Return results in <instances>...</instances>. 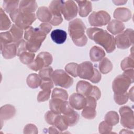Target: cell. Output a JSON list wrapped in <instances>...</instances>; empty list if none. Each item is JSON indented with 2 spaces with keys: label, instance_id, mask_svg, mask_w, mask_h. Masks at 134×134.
<instances>
[{
  "label": "cell",
  "instance_id": "obj_1",
  "mask_svg": "<svg viewBox=\"0 0 134 134\" xmlns=\"http://www.w3.org/2000/svg\"><path fill=\"white\" fill-rule=\"evenodd\" d=\"M86 34L90 39L102 46L107 53H111L115 50V37L106 30L97 27L89 28L86 30Z\"/></svg>",
  "mask_w": 134,
  "mask_h": 134
},
{
  "label": "cell",
  "instance_id": "obj_2",
  "mask_svg": "<svg viewBox=\"0 0 134 134\" xmlns=\"http://www.w3.org/2000/svg\"><path fill=\"white\" fill-rule=\"evenodd\" d=\"M85 29V24L79 18H76L69 23V34L76 46L83 47L87 43V38L84 34Z\"/></svg>",
  "mask_w": 134,
  "mask_h": 134
},
{
  "label": "cell",
  "instance_id": "obj_3",
  "mask_svg": "<svg viewBox=\"0 0 134 134\" xmlns=\"http://www.w3.org/2000/svg\"><path fill=\"white\" fill-rule=\"evenodd\" d=\"M47 35L39 28L29 27L25 30L24 38L26 40L27 49L31 52H36L40 48L42 42L46 38Z\"/></svg>",
  "mask_w": 134,
  "mask_h": 134
},
{
  "label": "cell",
  "instance_id": "obj_4",
  "mask_svg": "<svg viewBox=\"0 0 134 134\" xmlns=\"http://www.w3.org/2000/svg\"><path fill=\"white\" fill-rule=\"evenodd\" d=\"M10 17L18 27L22 29H27L36 20V16L35 13H25L17 8L9 13Z\"/></svg>",
  "mask_w": 134,
  "mask_h": 134
},
{
  "label": "cell",
  "instance_id": "obj_5",
  "mask_svg": "<svg viewBox=\"0 0 134 134\" xmlns=\"http://www.w3.org/2000/svg\"><path fill=\"white\" fill-rule=\"evenodd\" d=\"M51 79L55 85L66 88H69L73 83V79L66 72L61 69L54 71Z\"/></svg>",
  "mask_w": 134,
  "mask_h": 134
},
{
  "label": "cell",
  "instance_id": "obj_6",
  "mask_svg": "<svg viewBox=\"0 0 134 134\" xmlns=\"http://www.w3.org/2000/svg\"><path fill=\"white\" fill-rule=\"evenodd\" d=\"M133 30L132 29H127L115 37V43L119 49L128 48L133 43Z\"/></svg>",
  "mask_w": 134,
  "mask_h": 134
},
{
  "label": "cell",
  "instance_id": "obj_7",
  "mask_svg": "<svg viewBox=\"0 0 134 134\" xmlns=\"http://www.w3.org/2000/svg\"><path fill=\"white\" fill-rule=\"evenodd\" d=\"M110 20L109 14L104 10L93 12L88 17L90 24L92 26L100 27L106 25Z\"/></svg>",
  "mask_w": 134,
  "mask_h": 134
},
{
  "label": "cell",
  "instance_id": "obj_8",
  "mask_svg": "<svg viewBox=\"0 0 134 134\" xmlns=\"http://www.w3.org/2000/svg\"><path fill=\"white\" fill-rule=\"evenodd\" d=\"M120 116L121 125L127 128L133 129L134 128L133 111L128 106L121 107L119 110Z\"/></svg>",
  "mask_w": 134,
  "mask_h": 134
},
{
  "label": "cell",
  "instance_id": "obj_9",
  "mask_svg": "<svg viewBox=\"0 0 134 134\" xmlns=\"http://www.w3.org/2000/svg\"><path fill=\"white\" fill-rule=\"evenodd\" d=\"M133 82L130 79L124 75H119L114 80L112 88L114 93L126 92L130 85Z\"/></svg>",
  "mask_w": 134,
  "mask_h": 134
},
{
  "label": "cell",
  "instance_id": "obj_10",
  "mask_svg": "<svg viewBox=\"0 0 134 134\" xmlns=\"http://www.w3.org/2000/svg\"><path fill=\"white\" fill-rule=\"evenodd\" d=\"M78 12V8L75 2L73 1H64L62 12L64 18L66 20H71L76 16Z\"/></svg>",
  "mask_w": 134,
  "mask_h": 134
},
{
  "label": "cell",
  "instance_id": "obj_11",
  "mask_svg": "<svg viewBox=\"0 0 134 134\" xmlns=\"http://www.w3.org/2000/svg\"><path fill=\"white\" fill-rule=\"evenodd\" d=\"M77 76L81 79L90 80L94 74V67L90 61H85L78 65Z\"/></svg>",
  "mask_w": 134,
  "mask_h": 134
},
{
  "label": "cell",
  "instance_id": "obj_12",
  "mask_svg": "<svg viewBox=\"0 0 134 134\" xmlns=\"http://www.w3.org/2000/svg\"><path fill=\"white\" fill-rule=\"evenodd\" d=\"M69 103L74 109L81 110L86 105V98L83 95L78 93H73L69 97Z\"/></svg>",
  "mask_w": 134,
  "mask_h": 134
},
{
  "label": "cell",
  "instance_id": "obj_13",
  "mask_svg": "<svg viewBox=\"0 0 134 134\" xmlns=\"http://www.w3.org/2000/svg\"><path fill=\"white\" fill-rule=\"evenodd\" d=\"M114 17L120 21H127L131 18V11L127 8L119 7L114 12Z\"/></svg>",
  "mask_w": 134,
  "mask_h": 134
},
{
  "label": "cell",
  "instance_id": "obj_14",
  "mask_svg": "<svg viewBox=\"0 0 134 134\" xmlns=\"http://www.w3.org/2000/svg\"><path fill=\"white\" fill-rule=\"evenodd\" d=\"M1 50L3 57L6 59H12L17 55L15 43H11L1 46Z\"/></svg>",
  "mask_w": 134,
  "mask_h": 134
},
{
  "label": "cell",
  "instance_id": "obj_15",
  "mask_svg": "<svg viewBox=\"0 0 134 134\" xmlns=\"http://www.w3.org/2000/svg\"><path fill=\"white\" fill-rule=\"evenodd\" d=\"M16 113V109L14 106L6 104L1 107L0 109L1 121L6 120L13 118Z\"/></svg>",
  "mask_w": 134,
  "mask_h": 134
},
{
  "label": "cell",
  "instance_id": "obj_16",
  "mask_svg": "<svg viewBox=\"0 0 134 134\" xmlns=\"http://www.w3.org/2000/svg\"><path fill=\"white\" fill-rule=\"evenodd\" d=\"M18 8L22 13H34L37 8V4L35 1H21Z\"/></svg>",
  "mask_w": 134,
  "mask_h": 134
},
{
  "label": "cell",
  "instance_id": "obj_17",
  "mask_svg": "<svg viewBox=\"0 0 134 134\" xmlns=\"http://www.w3.org/2000/svg\"><path fill=\"white\" fill-rule=\"evenodd\" d=\"M107 29L111 34L116 35L124 31L125 29V25L120 21L113 19L109 22L107 26Z\"/></svg>",
  "mask_w": 134,
  "mask_h": 134
},
{
  "label": "cell",
  "instance_id": "obj_18",
  "mask_svg": "<svg viewBox=\"0 0 134 134\" xmlns=\"http://www.w3.org/2000/svg\"><path fill=\"white\" fill-rule=\"evenodd\" d=\"M79 5V14L81 17H86L92 10V5L88 1H77Z\"/></svg>",
  "mask_w": 134,
  "mask_h": 134
},
{
  "label": "cell",
  "instance_id": "obj_19",
  "mask_svg": "<svg viewBox=\"0 0 134 134\" xmlns=\"http://www.w3.org/2000/svg\"><path fill=\"white\" fill-rule=\"evenodd\" d=\"M93 86L89 82L85 81H80L77 82L76 86V92L83 95L88 96L92 90Z\"/></svg>",
  "mask_w": 134,
  "mask_h": 134
},
{
  "label": "cell",
  "instance_id": "obj_20",
  "mask_svg": "<svg viewBox=\"0 0 134 134\" xmlns=\"http://www.w3.org/2000/svg\"><path fill=\"white\" fill-rule=\"evenodd\" d=\"M50 36L53 41L55 43L57 44H62L66 39L67 33L64 30L57 29L51 32Z\"/></svg>",
  "mask_w": 134,
  "mask_h": 134
},
{
  "label": "cell",
  "instance_id": "obj_21",
  "mask_svg": "<svg viewBox=\"0 0 134 134\" xmlns=\"http://www.w3.org/2000/svg\"><path fill=\"white\" fill-rule=\"evenodd\" d=\"M105 57L104 50L98 46H93L90 51V57L93 62L100 61Z\"/></svg>",
  "mask_w": 134,
  "mask_h": 134
},
{
  "label": "cell",
  "instance_id": "obj_22",
  "mask_svg": "<svg viewBox=\"0 0 134 134\" xmlns=\"http://www.w3.org/2000/svg\"><path fill=\"white\" fill-rule=\"evenodd\" d=\"M37 17L42 22H49L52 18V14L49 8L46 6H41L37 11Z\"/></svg>",
  "mask_w": 134,
  "mask_h": 134
},
{
  "label": "cell",
  "instance_id": "obj_23",
  "mask_svg": "<svg viewBox=\"0 0 134 134\" xmlns=\"http://www.w3.org/2000/svg\"><path fill=\"white\" fill-rule=\"evenodd\" d=\"M26 82L29 87L31 88H36L40 85L41 79L37 74L32 73L27 76Z\"/></svg>",
  "mask_w": 134,
  "mask_h": 134
},
{
  "label": "cell",
  "instance_id": "obj_24",
  "mask_svg": "<svg viewBox=\"0 0 134 134\" xmlns=\"http://www.w3.org/2000/svg\"><path fill=\"white\" fill-rule=\"evenodd\" d=\"M64 1H52L50 3L49 9H50L52 16L61 15L62 7Z\"/></svg>",
  "mask_w": 134,
  "mask_h": 134
},
{
  "label": "cell",
  "instance_id": "obj_25",
  "mask_svg": "<svg viewBox=\"0 0 134 134\" xmlns=\"http://www.w3.org/2000/svg\"><path fill=\"white\" fill-rule=\"evenodd\" d=\"M98 68L102 73L107 74L112 70L113 64L109 59L106 57H104L100 61Z\"/></svg>",
  "mask_w": 134,
  "mask_h": 134
},
{
  "label": "cell",
  "instance_id": "obj_26",
  "mask_svg": "<svg viewBox=\"0 0 134 134\" xmlns=\"http://www.w3.org/2000/svg\"><path fill=\"white\" fill-rule=\"evenodd\" d=\"M9 32L12 36L13 43H16V42L22 39L24 34L23 29L18 27L15 24H13L11 26Z\"/></svg>",
  "mask_w": 134,
  "mask_h": 134
},
{
  "label": "cell",
  "instance_id": "obj_27",
  "mask_svg": "<svg viewBox=\"0 0 134 134\" xmlns=\"http://www.w3.org/2000/svg\"><path fill=\"white\" fill-rule=\"evenodd\" d=\"M11 26V21L4 12V10L1 8L0 9V30H6Z\"/></svg>",
  "mask_w": 134,
  "mask_h": 134
},
{
  "label": "cell",
  "instance_id": "obj_28",
  "mask_svg": "<svg viewBox=\"0 0 134 134\" xmlns=\"http://www.w3.org/2000/svg\"><path fill=\"white\" fill-rule=\"evenodd\" d=\"M54 126H55L60 131L66 130L69 127L68 121L64 116L60 115H58L55 118Z\"/></svg>",
  "mask_w": 134,
  "mask_h": 134
},
{
  "label": "cell",
  "instance_id": "obj_29",
  "mask_svg": "<svg viewBox=\"0 0 134 134\" xmlns=\"http://www.w3.org/2000/svg\"><path fill=\"white\" fill-rule=\"evenodd\" d=\"M105 121L110 125L114 126L117 125L119 120V115L115 111H109L105 116Z\"/></svg>",
  "mask_w": 134,
  "mask_h": 134
},
{
  "label": "cell",
  "instance_id": "obj_30",
  "mask_svg": "<svg viewBox=\"0 0 134 134\" xmlns=\"http://www.w3.org/2000/svg\"><path fill=\"white\" fill-rule=\"evenodd\" d=\"M28 67L35 71L40 70L43 67H45V63L43 59L38 55L35 59L30 64L27 65Z\"/></svg>",
  "mask_w": 134,
  "mask_h": 134
},
{
  "label": "cell",
  "instance_id": "obj_31",
  "mask_svg": "<svg viewBox=\"0 0 134 134\" xmlns=\"http://www.w3.org/2000/svg\"><path fill=\"white\" fill-rule=\"evenodd\" d=\"M63 102V100L60 99L51 98L49 101V108L50 110L56 114H61V107Z\"/></svg>",
  "mask_w": 134,
  "mask_h": 134
},
{
  "label": "cell",
  "instance_id": "obj_32",
  "mask_svg": "<svg viewBox=\"0 0 134 134\" xmlns=\"http://www.w3.org/2000/svg\"><path fill=\"white\" fill-rule=\"evenodd\" d=\"M68 97L69 95L67 92L65 90L60 88H55L53 89L51 95L52 99L58 98L63 101L67 100Z\"/></svg>",
  "mask_w": 134,
  "mask_h": 134
},
{
  "label": "cell",
  "instance_id": "obj_33",
  "mask_svg": "<svg viewBox=\"0 0 134 134\" xmlns=\"http://www.w3.org/2000/svg\"><path fill=\"white\" fill-rule=\"evenodd\" d=\"M19 3H20L19 1H4L3 2V7L6 12L10 13L15 9L18 8L17 7L19 5Z\"/></svg>",
  "mask_w": 134,
  "mask_h": 134
},
{
  "label": "cell",
  "instance_id": "obj_34",
  "mask_svg": "<svg viewBox=\"0 0 134 134\" xmlns=\"http://www.w3.org/2000/svg\"><path fill=\"white\" fill-rule=\"evenodd\" d=\"M120 66L123 71L129 69H133L134 68V60L133 54H131L128 57L125 58L121 62Z\"/></svg>",
  "mask_w": 134,
  "mask_h": 134
},
{
  "label": "cell",
  "instance_id": "obj_35",
  "mask_svg": "<svg viewBox=\"0 0 134 134\" xmlns=\"http://www.w3.org/2000/svg\"><path fill=\"white\" fill-rule=\"evenodd\" d=\"M63 115L68 121L69 126H74L77 123L79 120V115L76 111L74 110H73L68 114Z\"/></svg>",
  "mask_w": 134,
  "mask_h": 134
},
{
  "label": "cell",
  "instance_id": "obj_36",
  "mask_svg": "<svg viewBox=\"0 0 134 134\" xmlns=\"http://www.w3.org/2000/svg\"><path fill=\"white\" fill-rule=\"evenodd\" d=\"M20 61L24 64L28 65L34 60L35 54L29 51H26L23 53L19 57Z\"/></svg>",
  "mask_w": 134,
  "mask_h": 134
},
{
  "label": "cell",
  "instance_id": "obj_37",
  "mask_svg": "<svg viewBox=\"0 0 134 134\" xmlns=\"http://www.w3.org/2000/svg\"><path fill=\"white\" fill-rule=\"evenodd\" d=\"M53 72V69L51 66H45L39 70V75L41 80H50Z\"/></svg>",
  "mask_w": 134,
  "mask_h": 134
},
{
  "label": "cell",
  "instance_id": "obj_38",
  "mask_svg": "<svg viewBox=\"0 0 134 134\" xmlns=\"http://www.w3.org/2000/svg\"><path fill=\"white\" fill-rule=\"evenodd\" d=\"M82 116L87 119H93L96 116L95 108L85 106L82 111Z\"/></svg>",
  "mask_w": 134,
  "mask_h": 134
},
{
  "label": "cell",
  "instance_id": "obj_39",
  "mask_svg": "<svg viewBox=\"0 0 134 134\" xmlns=\"http://www.w3.org/2000/svg\"><path fill=\"white\" fill-rule=\"evenodd\" d=\"M114 98L118 105H124L128 102L129 98L128 93L126 92L122 93H114Z\"/></svg>",
  "mask_w": 134,
  "mask_h": 134
},
{
  "label": "cell",
  "instance_id": "obj_40",
  "mask_svg": "<svg viewBox=\"0 0 134 134\" xmlns=\"http://www.w3.org/2000/svg\"><path fill=\"white\" fill-rule=\"evenodd\" d=\"M0 39L1 47L7 44L13 43V37L9 31L1 32L0 34Z\"/></svg>",
  "mask_w": 134,
  "mask_h": 134
},
{
  "label": "cell",
  "instance_id": "obj_41",
  "mask_svg": "<svg viewBox=\"0 0 134 134\" xmlns=\"http://www.w3.org/2000/svg\"><path fill=\"white\" fill-rule=\"evenodd\" d=\"M78 64L74 63V62H71L69 63L68 64H66L65 66V71L69 73L70 75H72L73 77H77V67H78Z\"/></svg>",
  "mask_w": 134,
  "mask_h": 134
},
{
  "label": "cell",
  "instance_id": "obj_42",
  "mask_svg": "<svg viewBox=\"0 0 134 134\" xmlns=\"http://www.w3.org/2000/svg\"><path fill=\"white\" fill-rule=\"evenodd\" d=\"M17 55L19 57L23 53L27 51L26 46V41L24 39H21L16 43Z\"/></svg>",
  "mask_w": 134,
  "mask_h": 134
},
{
  "label": "cell",
  "instance_id": "obj_43",
  "mask_svg": "<svg viewBox=\"0 0 134 134\" xmlns=\"http://www.w3.org/2000/svg\"><path fill=\"white\" fill-rule=\"evenodd\" d=\"M51 92V90H42L38 94L37 101L38 102H43L48 100L50 98Z\"/></svg>",
  "mask_w": 134,
  "mask_h": 134
},
{
  "label": "cell",
  "instance_id": "obj_44",
  "mask_svg": "<svg viewBox=\"0 0 134 134\" xmlns=\"http://www.w3.org/2000/svg\"><path fill=\"white\" fill-rule=\"evenodd\" d=\"M98 130L100 133H109L112 130V126L105 121H103L99 124Z\"/></svg>",
  "mask_w": 134,
  "mask_h": 134
},
{
  "label": "cell",
  "instance_id": "obj_45",
  "mask_svg": "<svg viewBox=\"0 0 134 134\" xmlns=\"http://www.w3.org/2000/svg\"><path fill=\"white\" fill-rule=\"evenodd\" d=\"M58 115V114H55L51 110H49L44 115L45 120L48 124L54 125L55 118H57Z\"/></svg>",
  "mask_w": 134,
  "mask_h": 134
},
{
  "label": "cell",
  "instance_id": "obj_46",
  "mask_svg": "<svg viewBox=\"0 0 134 134\" xmlns=\"http://www.w3.org/2000/svg\"><path fill=\"white\" fill-rule=\"evenodd\" d=\"M38 55L41 57L44 61L46 66H49L52 62L53 58L52 55L48 52H42Z\"/></svg>",
  "mask_w": 134,
  "mask_h": 134
},
{
  "label": "cell",
  "instance_id": "obj_47",
  "mask_svg": "<svg viewBox=\"0 0 134 134\" xmlns=\"http://www.w3.org/2000/svg\"><path fill=\"white\" fill-rule=\"evenodd\" d=\"M73 110H74L73 108L70 105L69 102H67L66 100L63 102L61 107V114H63V115H66L71 113Z\"/></svg>",
  "mask_w": 134,
  "mask_h": 134
},
{
  "label": "cell",
  "instance_id": "obj_48",
  "mask_svg": "<svg viewBox=\"0 0 134 134\" xmlns=\"http://www.w3.org/2000/svg\"><path fill=\"white\" fill-rule=\"evenodd\" d=\"M40 86V88L42 90H51L54 86L53 82L51 79L41 80V83Z\"/></svg>",
  "mask_w": 134,
  "mask_h": 134
},
{
  "label": "cell",
  "instance_id": "obj_49",
  "mask_svg": "<svg viewBox=\"0 0 134 134\" xmlns=\"http://www.w3.org/2000/svg\"><path fill=\"white\" fill-rule=\"evenodd\" d=\"M38 129L36 125L29 124L25 126L24 129V133H38Z\"/></svg>",
  "mask_w": 134,
  "mask_h": 134
},
{
  "label": "cell",
  "instance_id": "obj_50",
  "mask_svg": "<svg viewBox=\"0 0 134 134\" xmlns=\"http://www.w3.org/2000/svg\"><path fill=\"white\" fill-rule=\"evenodd\" d=\"M38 28L42 32H43L46 35H47L52 29V26L49 23H43L41 24Z\"/></svg>",
  "mask_w": 134,
  "mask_h": 134
},
{
  "label": "cell",
  "instance_id": "obj_51",
  "mask_svg": "<svg viewBox=\"0 0 134 134\" xmlns=\"http://www.w3.org/2000/svg\"><path fill=\"white\" fill-rule=\"evenodd\" d=\"M85 98H86V105L85 106L96 108V105H97V102L95 98L90 96H85Z\"/></svg>",
  "mask_w": 134,
  "mask_h": 134
},
{
  "label": "cell",
  "instance_id": "obj_52",
  "mask_svg": "<svg viewBox=\"0 0 134 134\" xmlns=\"http://www.w3.org/2000/svg\"><path fill=\"white\" fill-rule=\"evenodd\" d=\"M88 96H92L95 98L96 100H98L100 98L101 96V92L98 87L96 86H93L92 90Z\"/></svg>",
  "mask_w": 134,
  "mask_h": 134
},
{
  "label": "cell",
  "instance_id": "obj_53",
  "mask_svg": "<svg viewBox=\"0 0 134 134\" xmlns=\"http://www.w3.org/2000/svg\"><path fill=\"white\" fill-rule=\"evenodd\" d=\"M63 21V18L62 15L59 16H52V18L49 21L50 24L53 26H58L62 23Z\"/></svg>",
  "mask_w": 134,
  "mask_h": 134
},
{
  "label": "cell",
  "instance_id": "obj_54",
  "mask_svg": "<svg viewBox=\"0 0 134 134\" xmlns=\"http://www.w3.org/2000/svg\"><path fill=\"white\" fill-rule=\"evenodd\" d=\"M101 78H102V76L100 72L98 71V70L96 68H94V75L90 81L93 83H97L100 81Z\"/></svg>",
  "mask_w": 134,
  "mask_h": 134
},
{
  "label": "cell",
  "instance_id": "obj_55",
  "mask_svg": "<svg viewBox=\"0 0 134 134\" xmlns=\"http://www.w3.org/2000/svg\"><path fill=\"white\" fill-rule=\"evenodd\" d=\"M122 75L127 76L129 79L131 80L132 82H133V75H134V71L133 69H129L124 71Z\"/></svg>",
  "mask_w": 134,
  "mask_h": 134
},
{
  "label": "cell",
  "instance_id": "obj_56",
  "mask_svg": "<svg viewBox=\"0 0 134 134\" xmlns=\"http://www.w3.org/2000/svg\"><path fill=\"white\" fill-rule=\"evenodd\" d=\"M49 132L50 133H61V132L59 131L60 130L55 126H51L49 128Z\"/></svg>",
  "mask_w": 134,
  "mask_h": 134
},
{
  "label": "cell",
  "instance_id": "obj_57",
  "mask_svg": "<svg viewBox=\"0 0 134 134\" xmlns=\"http://www.w3.org/2000/svg\"><path fill=\"white\" fill-rule=\"evenodd\" d=\"M128 94V97L131 99L132 102H133V87H132L129 90Z\"/></svg>",
  "mask_w": 134,
  "mask_h": 134
},
{
  "label": "cell",
  "instance_id": "obj_58",
  "mask_svg": "<svg viewBox=\"0 0 134 134\" xmlns=\"http://www.w3.org/2000/svg\"><path fill=\"white\" fill-rule=\"evenodd\" d=\"M113 2L116 5H121L125 4L127 2V1H113Z\"/></svg>",
  "mask_w": 134,
  "mask_h": 134
}]
</instances>
